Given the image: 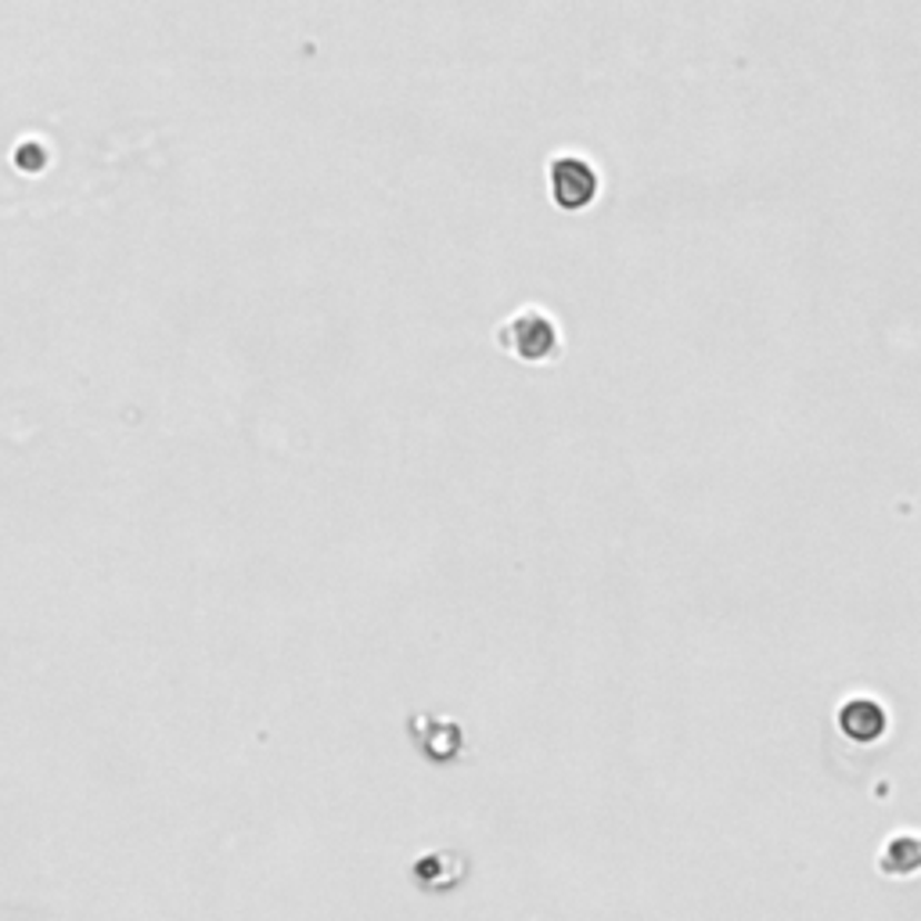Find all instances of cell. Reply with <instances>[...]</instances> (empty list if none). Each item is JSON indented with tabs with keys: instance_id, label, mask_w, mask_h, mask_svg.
<instances>
[{
	"instance_id": "7a4b0ae2",
	"label": "cell",
	"mask_w": 921,
	"mask_h": 921,
	"mask_svg": "<svg viewBox=\"0 0 921 921\" xmlns=\"http://www.w3.org/2000/svg\"><path fill=\"white\" fill-rule=\"evenodd\" d=\"M547 180H551V198H555V206L565 212L587 209L597 198V174H594V166L580 156H558L547 166Z\"/></svg>"
},
{
	"instance_id": "3957f363",
	"label": "cell",
	"mask_w": 921,
	"mask_h": 921,
	"mask_svg": "<svg viewBox=\"0 0 921 921\" xmlns=\"http://www.w3.org/2000/svg\"><path fill=\"white\" fill-rule=\"evenodd\" d=\"M889 727V713H885V705L879 699H871V695H856L850 702H842V710H839V731L846 734L850 742L856 745H871V742H879L882 734Z\"/></svg>"
},
{
	"instance_id": "6da1fadb",
	"label": "cell",
	"mask_w": 921,
	"mask_h": 921,
	"mask_svg": "<svg viewBox=\"0 0 921 921\" xmlns=\"http://www.w3.org/2000/svg\"><path fill=\"white\" fill-rule=\"evenodd\" d=\"M501 353L522 364H551L562 357V328L544 306H522L497 328Z\"/></svg>"
},
{
	"instance_id": "277c9868",
	"label": "cell",
	"mask_w": 921,
	"mask_h": 921,
	"mask_svg": "<svg viewBox=\"0 0 921 921\" xmlns=\"http://www.w3.org/2000/svg\"><path fill=\"white\" fill-rule=\"evenodd\" d=\"M879 871L889 879H914L921 874V832H897L879 853Z\"/></svg>"
}]
</instances>
